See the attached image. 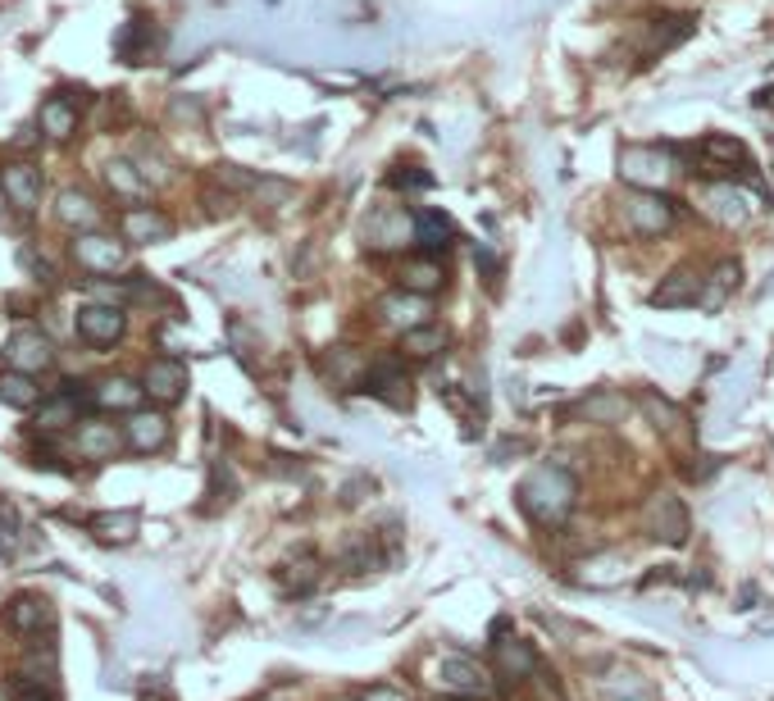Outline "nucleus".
<instances>
[{
  "label": "nucleus",
  "instance_id": "f257e3e1",
  "mask_svg": "<svg viewBox=\"0 0 774 701\" xmlns=\"http://www.w3.org/2000/svg\"><path fill=\"white\" fill-rule=\"evenodd\" d=\"M515 501H520V510L537 529H560L579 501V483L565 464H537V470H529L520 479V487H515Z\"/></svg>",
  "mask_w": 774,
  "mask_h": 701
},
{
  "label": "nucleus",
  "instance_id": "f03ea898",
  "mask_svg": "<svg viewBox=\"0 0 774 701\" xmlns=\"http://www.w3.org/2000/svg\"><path fill=\"white\" fill-rule=\"evenodd\" d=\"M619 173L629 178L638 192H661L675 178V150L669 146H625L619 150Z\"/></svg>",
  "mask_w": 774,
  "mask_h": 701
},
{
  "label": "nucleus",
  "instance_id": "7ed1b4c3",
  "mask_svg": "<svg viewBox=\"0 0 774 701\" xmlns=\"http://www.w3.org/2000/svg\"><path fill=\"white\" fill-rule=\"evenodd\" d=\"M697 210L711 215L715 223L734 228V223H742L752 210H765V196H761V192H742V188H734V183H706L702 192H697Z\"/></svg>",
  "mask_w": 774,
  "mask_h": 701
},
{
  "label": "nucleus",
  "instance_id": "20e7f679",
  "mask_svg": "<svg viewBox=\"0 0 774 701\" xmlns=\"http://www.w3.org/2000/svg\"><path fill=\"white\" fill-rule=\"evenodd\" d=\"M642 529H648L656 542H665V547H684L688 533H692L688 506L675 497V492H656V497L648 501V510H642Z\"/></svg>",
  "mask_w": 774,
  "mask_h": 701
},
{
  "label": "nucleus",
  "instance_id": "39448f33",
  "mask_svg": "<svg viewBox=\"0 0 774 701\" xmlns=\"http://www.w3.org/2000/svg\"><path fill=\"white\" fill-rule=\"evenodd\" d=\"M625 219L638 238H661V232L675 228V201L665 192H633L625 201Z\"/></svg>",
  "mask_w": 774,
  "mask_h": 701
},
{
  "label": "nucleus",
  "instance_id": "423d86ee",
  "mask_svg": "<svg viewBox=\"0 0 774 701\" xmlns=\"http://www.w3.org/2000/svg\"><path fill=\"white\" fill-rule=\"evenodd\" d=\"M73 259L87 274H123L128 269V242L110 238V232H83L73 242Z\"/></svg>",
  "mask_w": 774,
  "mask_h": 701
},
{
  "label": "nucleus",
  "instance_id": "0eeeda50",
  "mask_svg": "<svg viewBox=\"0 0 774 701\" xmlns=\"http://www.w3.org/2000/svg\"><path fill=\"white\" fill-rule=\"evenodd\" d=\"M73 324H77V337H83L87 347H114V342H123V333H128V315L110 301L83 305Z\"/></svg>",
  "mask_w": 774,
  "mask_h": 701
},
{
  "label": "nucleus",
  "instance_id": "6e6552de",
  "mask_svg": "<svg viewBox=\"0 0 774 701\" xmlns=\"http://www.w3.org/2000/svg\"><path fill=\"white\" fill-rule=\"evenodd\" d=\"M437 679H443V688L447 692H456V697H493L497 692V674L493 669H483L479 661H470V656H447L443 665H437Z\"/></svg>",
  "mask_w": 774,
  "mask_h": 701
},
{
  "label": "nucleus",
  "instance_id": "1a4fd4ad",
  "mask_svg": "<svg viewBox=\"0 0 774 701\" xmlns=\"http://www.w3.org/2000/svg\"><path fill=\"white\" fill-rule=\"evenodd\" d=\"M365 387L370 397L387 401V406H406L410 401V378H406V360L401 355H378L370 360V374H365Z\"/></svg>",
  "mask_w": 774,
  "mask_h": 701
},
{
  "label": "nucleus",
  "instance_id": "9d476101",
  "mask_svg": "<svg viewBox=\"0 0 774 701\" xmlns=\"http://www.w3.org/2000/svg\"><path fill=\"white\" fill-rule=\"evenodd\" d=\"M83 406H92V401L83 392H73V387H69V392H60V397H46L33 410V428L46 433V437H60V433L83 424Z\"/></svg>",
  "mask_w": 774,
  "mask_h": 701
},
{
  "label": "nucleus",
  "instance_id": "9b49d317",
  "mask_svg": "<svg viewBox=\"0 0 774 701\" xmlns=\"http://www.w3.org/2000/svg\"><path fill=\"white\" fill-rule=\"evenodd\" d=\"M50 360H56V347H50V337L37 328H19L5 342V365L19 374H41V370H50Z\"/></svg>",
  "mask_w": 774,
  "mask_h": 701
},
{
  "label": "nucleus",
  "instance_id": "f8f14e48",
  "mask_svg": "<svg viewBox=\"0 0 774 701\" xmlns=\"http://www.w3.org/2000/svg\"><path fill=\"white\" fill-rule=\"evenodd\" d=\"M5 625L23 638H50L56 629V611H50L46 596H33V592H19L14 602L5 606Z\"/></svg>",
  "mask_w": 774,
  "mask_h": 701
},
{
  "label": "nucleus",
  "instance_id": "ddd939ff",
  "mask_svg": "<svg viewBox=\"0 0 774 701\" xmlns=\"http://www.w3.org/2000/svg\"><path fill=\"white\" fill-rule=\"evenodd\" d=\"M0 192H5V201L14 205V210L33 215L41 205V169L28 165V160H10L5 169H0Z\"/></svg>",
  "mask_w": 774,
  "mask_h": 701
},
{
  "label": "nucleus",
  "instance_id": "4468645a",
  "mask_svg": "<svg viewBox=\"0 0 774 701\" xmlns=\"http://www.w3.org/2000/svg\"><path fill=\"white\" fill-rule=\"evenodd\" d=\"M142 387H146V397L160 401V406L183 401V392H188V370H183V360H173V355L150 360V365L142 370Z\"/></svg>",
  "mask_w": 774,
  "mask_h": 701
},
{
  "label": "nucleus",
  "instance_id": "2eb2a0df",
  "mask_svg": "<svg viewBox=\"0 0 774 701\" xmlns=\"http://www.w3.org/2000/svg\"><path fill=\"white\" fill-rule=\"evenodd\" d=\"M497 642H493V674L497 679H506V684H524V679H533L537 674V656H533V646L524 642V638H501V633H493Z\"/></svg>",
  "mask_w": 774,
  "mask_h": 701
},
{
  "label": "nucleus",
  "instance_id": "dca6fc26",
  "mask_svg": "<svg viewBox=\"0 0 774 701\" xmlns=\"http://www.w3.org/2000/svg\"><path fill=\"white\" fill-rule=\"evenodd\" d=\"M123 443H128V451H137V456H155L169 443V420L160 410H133V414H128V424H123Z\"/></svg>",
  "mask_w": 774,
  "mask_h": 701
},
{
  "label": "nucleus",
  "instance_id": "f3484780",
  "mask_svg": "<svg viewBox=\"0 0 774 701\" xmlns=\"http://www.w3.org/2000/svg\"><path fill=\"white\" fill-rule=\"evenodd\" d=\"M142 397H146L142 378H128V374L100 378V383H92V392H87V401H92L96 410H123V414L142 410Z\"/></svg>",
  "mask_w": 774,
  "mask_h": 701
},
{
  "label": "nucleus",
  "instance_id": "a211bd4d",
  "mask_svg": "<svg viewBox=\"0 0 774 701\" xmlns=\"http://www.w3.org/2000/svg\"><path fill=\"white\" fill-rule=\"evenodd\" d=\"M378 319L387 328H397V333H410V328H420L428 324V297H415V292H387L378 301Z\"/></svg>",
  "mask_w": 774,
  "mask_h": 701
},
{
  "label": "nucleus",
  "instance_id": "6ab92c4d",
  "mask_svg": "<svg viewBox=\"0 0 774 701\" xmlns=\"http://www.w3.org/2000/svg\"><path fill=\"white\" fill-rule=\"evenodd\" d=\"M169 215L165 210H155V205H137V210H128L123 215V242H133V246H155V242H169Z\"/></svg>",
  "mask_w": 774,
  "mask_h": 701
},
{
  "label": "nucleus",
  "instance_id": "aec40b11",
  "mask_svg": "<svg viewBox=\"0 0 774 701\" xmlns=\"http://www.w3.org/2000/svg\"><path fill=\"white\" fill-rule=\"evenodd\" d=\"M702 301V274L692 265H679L669 278H661V288L652 292V305L661 310H679V305H697Z\"/></svg>",
  "mask_w": 774,
  "mask_h": 701
},
{
  "label": "nucleus",
  "instance_id": "412c9836",
  "mask_svg": "<svg viewBox=\"0 0 774 701\" xmlns=\"http://www.w3.org/2000/svg\"><path fill=\"white\" fill-rule=\"evenodd\" d=\"M338 565L347 575H370V569L387 565V552H383V537L378 533H351L338 552Z\"/></svg>",
  "mask_w": 774,
  "mask_h": 701
},
{
  "label": "nucleus",
  "instance_id": "4be33fe9",
  "mask_svg": "<svg viewBox=\"0 0 774 701\" xmlns=\"http://www.w3.org/2000/svg\"><path fill=\"white\" fill-rule=\"evenodd\" d=\"M123 433L114 424H100V420H83L77 424V451H83L87 460H114L123 451Z\"/></svg>",
  "mask_w": 774,
  "mask_h": 701
},
{
  "label": "nucleus",
  "instance_id": "5701e85b",
  "mask_svg": "<svg viewBox=\"0 0 774 701\" xmlns=\"http://www.w3.org/2000/svg\"><path fill=\"white\" fill-rule=\"evenodd\" d=\"M56 219H60L64 228L92 232V228L100 223V205H96V196H87L83 188H64V192L56 196Z\"/></svg>",
  "mask_w": 774,
  "mask_h": 701
},
{
  "label": "nucleus",
  "instance_id": "b1692460",
  "mask_svg": "<svg viewBox=\"0 0 774 701\" xmlns=\"http://www.w3.org/2000/svg\"><path fill=\"white\" fill-rule=\"evenodd\" d=\"M443 282H447V269H443V259H437V255H415V259H406V265H401V288L415 292V297L443 292Z\"/></svg>",
  "mask_w": 774,
  "mask_h": 701
},
{
  "label": "nucleus",
  "instance_id": "393cba45",
  "mask_svg": "<svg viewBox=\"0 0 774 701\" xmlns=\"http://www.w3.org/2000/svg\"><path fill=\"white\" fill-rule=\"evenodd\" d=\"M370 246H378V251H392V246H406V238L415 242V219H410L406 210H383V215H374V223H370Z\"/></svg>",
  "mask_w": 774,
  "mask_h": 701
},
{
  "label": "nucleus",
  "instance_id": "a878e982",
  "mask_svg": "<svg viewBox=\"0 0 774 701\" xmlns=\"http://www.w3.org/2000/svg\"><path fill=\"white\" fill-rule=\"evenodd\" d=\"M451 238H456V223L443 210H420L415 215V246L424 255H443L451 246Z\"/></svg>",
  "mask_w": 774,
  "mask_h": 701
},
{
  "label": "nucleus",
  "instance_id": "bb28decb",
  "mask_svg": "<svg viewBox=\"0 0 774 701\" xmlns=\"http://www.w3.org/2000/svg\"><path fill=\"white\" fill-rule=\"evenodd\" d=\"M37 133L56 137V142H69L77 133V106H73L69 96H50L46 100L41 114H37Z\"/></svg>",
  "mask_w": 774,
  "mask_h": 701
},
{
  "label": "nucleus",
  "instance_id": "cd10ccee",
  "mask_svg": "<svg viewBox=\"0 0 774 701\" xmlns=\"http://www.w3.org/2000/svg\"><path fill=\"white\" fill-rule=\"evenodd\" d=\"M738 259H719V265L711 269V274H702V310H719L734 292H738Z\"/></svg>",
  "mask_w": 774,
  "mask_h": 701
},
{
  "label": "nucleus",
  "instance_id": "c85d7f7f",
  "mask_svg": "<svg viewBox=\"0 0 774 701\" xmlns=\"http://www.w3.org/2000/svg\"><path fill=\"white\" fill-rule=\"evenodd\" d=\"M106 188L114 196H123V201H142L150 192V183H146V173L137 169V160H110L106 165Z\"/></svg>",
  "mask_w": 774,
  "mask_h": 701
},
{
  "label": "nucleus",
  "instance_id": "c756f323",
  "mask_svg": "<svg viewBox=\"0 0 774 701\" xmlns=\"http://www.w3.org/2000/svg\"><path fill=\"white\" fill-rule=\"evenodd\" d=\"M0 401L14 406V410H37L41 406V387H37V374H19V370H5L0 374Z\"/></svg>",
  "mask_w": 774,
  "mask_h": 701
},
{
  "label": "nucleus",
  "instance_id": "7c9ffc66",
  "mask_svg": "<svg viewBox=\"0 0 774 701\" xmlns=\"http://www.w3.org/2000/svg\"><path fill=\"white\" fill-rule=\"evenodd\" d=\"M324 365H328L332 383L351 387V383H365V374H370V355H365V351H355V347H332Z\"/></svg>",
  "mask_w": 774,
  "mask_h": 701
},
{
  "label": "nucleus",
  "instance_id": "2f4dec72",
  "mask_svg": "<svg viewBox=\"0 0 774 701\" xmlns=\"http://www.w3.org/2000/svg\"><path fill=\"white\" fill-rule=\"evenodd\" d=\"M324 579V569H319V560L315 556H301V560H292V565H282L278 569V588L288 592V596H305V592H315V583Z\"/></svg>",
  "mask_w": 774,
  "mask_h": 701
},
{
  "label": "nucleus",
  "instance_id": "473e14b6",
  "mask_svg": "<svg viewBox=\"0 0 774 701\" xmlns=\"http://www.w3.org/2000/svg\"><path fill=\"white\" fill-rule=\"evenodd\" d=\"M437 351H447V333L437 328V324H420V328L401 333V355H410V360H433Z\"/></svg>",
  "mask_w": 774,
  "mask_h": 701
},
{
  "label": "nucleus",
  "instance_id": "72a5a7b5",
  "mask_svg": "<svg viewBox=\"0 0 774 701\" xmlns=\"http://www.w3.org/2000/svg\"><path fill=\"white\" fill-rule=\"evenodd\" d=\"M137 510H106V515H96L92 519V533L100 542H133L137 537Z\"/></svg>",
  "mask_w": 774,
  "mask_h": 701
},
{
  "label": "nucleus",
  "instance_id": "f704fd0d",
  "mask_svg": "<svg viewBox=\"0 0 774 701\" xmlns=\"http://www.w3.org/2000/svg\"><path fill=\"white\" fill-rule=\"evenodd\" d=\"M602 697L606 701H656V692H652V684L648 679H638V674H610V679H602Z\"/></svg>",
  "mask_w": 774,
  "mask_h": 701
},
{
  "label": "nucleus",
  "instance_id": "c9c22d12",
  "mask_svg": "<svg viewBox=\"0 0 774 701\" xmlns=\"http://www.w3.org/2000/svg\"><path fill=\"white\" fill-rule=\"evenodd\" d=\"M23 547V515L14 501H0V560H14Z\"/></svg>",
  "mask_w": 774,
  "mask_h": 701
},
{
  "label": "nucleus",
  "instance_id": "e433bc0d",
  "mask_svg": "<svg viewBox=\"0 0 774 701\" xmlns=\"http://www.w3.org/2000/svg\"><path fill=\"white\" fill-rule=\"evenodd\" d=\"M702 155L711 165H747V146L738 142V137H725V133H711V137H702Z\"/></svg>",
  "mask_w": 774,
  "mask_h": 701
},
{
  "label": "nucleus",
  "instance_id": "4c0bfd02",
  "mask_svg": "<svg viewBox=\"0 0 774 701\" xmlns=\"http://www.w3.org/2000/svg\"><path fill=\"white\" fill-rule=\"evenodd\" d=\"M625 401H619V397H610V392H597V397H588L583 401V414H588V420L592 424H615V420H625Z\"/></svg>",
  "mask_w": 774,
  "mask_h": 701
},
{
  "label": "nucleus",
  "instance_id": "58836bf2",
  "mask_svg": "<svg viewBox=\"0 0 774 701\" xmlns=\"http://www.w3.org/2000/svg\"><path fill=\"white\" fill-rule=\"evenodd\" d=\"M638 406L652 414L656 428H679V424H684V414H679L675 406H669L665 397H656V392H642V397H638Z\"/></svg>",
  "mask_w": 774,
  "mask_h": 701
},
{
  "label": "nucleus",
  "instance_id": "ea45409f",
  "mask_svg": "<svg viewBox=\"0 0 774 701\" xmlns=\"http://www.w3.org/2000/svg\"><path fill=\"white\" fill-rule=\"evenodd\" d=\"M14 701H60V688H56V684H33V679H19Z\"/></svg>",
  "mask_w": 774,
  "mask_h": 701
},
{
  "label": "nucleus",
  "instance_id": "a19ab883",
  "mask_svg": "<svg viewBox=\"0 0 774 701\" xmlns=\"http://www.w3.org/2000/svg\"><path fill=\"white\" fill-rule=\"evenodd\" d=\"M588 569H625V556H597ZM583 583H592V588H610V583H619L615 575H583Z\"/></svg>",
  "mask_w": 774,
  "mask_h": 701
},
{
  "label": "nucleus",
  "instance_id": "79ce46f5",
  "mask_svg": "<svg viewBox=\"0 0 774 701\" xmlns=\"http://www.w3.org/2000/svg\"><path fill=\"white\" fill-rule=\"evenodd\" d=\"M360 701H415L406 688H392V684H374V688H365L360 692Z\"/></svg>",
  "mask_w": 774,
  "mask_h": 701
},
{
  "label": "nucleus",
  "instance_id": "37998d69",
  "mask_svg": "<svg viewBox=\"0 0 774 701\" xmlns=\"http://www.w3.org/2000/svg\"><path fill=\"white\" fill-rule=\"evenodd\" d=\"M137 169L146 173V183H165V178H169V169H165V160H160V155H142V160H137Z\"/></svg>",
  "mask_w": 774,
  "mask_h": 701
},
{
  "label": "nucleus",
  "instance_id": "c03bdc74",
  "mask_svg": "<svg viewBox=\"0 0 774 701\" xmlns=\"http://www.w3.org/2000/svg\"><path fill=\"white\" fill-rule=\"evenodd\" d=\"M365 492H374V483H370V479H351V483L342 487V501H347V506H355V501H365Z\"/></svg>",
  "mask_w": 774,
  "mask_h": 701
},
{
  "label": "nucleus",
  "instance_id": "a18cd8bd",
  "mask_svg": "<svg viewBox=\"0 0 774 701\" xmlns=\"http://www.w3.org/2000/svg\"><path fill=\"white\" fill-rule=\"evenodd\" d=\"M392 183H397V188H428L433 178L420 173V169H406V173H392Z\"/></svg>",
  "mask_w": 774,
  "mask_h": 701
},
{
  "label": "nucleus",
  "instance_id": "49530a36",
  "mask_svg": "<svg viewBox=\"0 0 774 701\" xmlns=\"http://www.w3.org/2000/svg\"><path fill=\"white\" fill-rule=\"evenodd\" d=\"M715 470H719V460H715V456H706V464H692L688 474H692V479H706V474H715Z\"/></svg>",
  "mask_w": 774,
  "mask_h": 701
},
{
  "label": "nucleus",
  "instance_id": "de8ad7c7",
  "mask_svg": "<svg viewBox=\"0 0 774 701\" xmlns=\"http://www.w3.org/2000/svg\"><path fill=\"white\" fill-rule=\"evenodd\" d=\"M324 615H328L324 606H310V611L301 615V625H305V629H315V625H319V619H324Z\"/></svg>",
  "mask_w": 774,
  "mask_h": 701
},
{
  "label": "nucleus",
  "instance_id": "09e8293b",
  "mask_svg": "<svg viewBox=\"0 0 774 701\" xmlns=\"http://www.w3.org/2000/svg\"><path fill=\"white\" fill-rule=\"evenodd\" d=\"M338 701H360V697H338Z\"/></svg>",
  "mask_w": 774,
  "mask_h": 701
}]
</instances>
